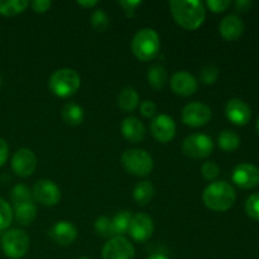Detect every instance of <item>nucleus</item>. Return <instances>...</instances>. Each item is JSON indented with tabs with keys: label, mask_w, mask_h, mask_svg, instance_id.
<instances>
[{
	"label": "nucleus",
	"mask_w": 259,
	"mask_h": 259,
	"mask_svg": "<svg viewBox=\"0 0 259 259\" xmlns=\"http://www.w3.org/2000/svg\"><path fill=\"white\" fill-rule=\"evenodd\" d=\"M169 9L175 22L186 30L201 27L206 17L204 4L197 0H172L169 2Z\"/></svg>",
	"instance_id": "nucleus-1"
},
{
	"label": "nucleus",
	"mask_w": 259,
	"mask_h": 259,
	"mask_svg": "<svg viewBox=\"0 0 259 259\" xmlns=\"http://www.w3.org/2000/svg\"><path fill=\"white\" fill-rule=\"evenodd\" d=\"M237 200L234 187L225 181L211 182L202 192V201L207 209L223 212L229 210Z\"/></svg>",
	"instance_id": "nucleus-2"
},
{
	"label": "nucleus",
	"mask_w": 259,
	"mask_h": 259,
	"mask_svg": "<svg viewBox=\"0 0 259 259\" xmlns=\"http://www.w3.org/2000/svg\"><path fill=\"white\" fill-rule=\"evenodd\" d=\"M159 35L152 28H143L138 30L132 39V52L142 62L156 58L159 53Z\"/></svg>",
	"instance_id": "nucleus-3"
},
{
	"label": "nucleus",
	"mask_w": 259,
	"mask_h": 259,
	"mask_svg": "<svg viewBox=\"0 0 259 259\" xmlns=\"http://www.w3.org/2000/svg\"><path fill=\"white\" fill-rule=\"evenodd\" d=\"M48 85L53 95L58 98H70L80 89L81 78L72 68H61L52 73Z\"/></svg>",
	"instance_id": "nucleus-4"
},
{
	"label": "nucleus",
	"mask_w": 259,
	"mask_h": 259,
	"mask_svg": "<svg viewBox=\"0 0 259 259\" xmlns=\"http://www.w3.org/2000/svg\"><path fill=\"white\" fill-rule=\"evenodd\" d=\"M121 164L129 174L144 177L153 169V158L144 149H128L121 156Z\"/></svg>",
	"instance_id": "nucleus-5"
},
{
	"label": "nucleus",
	"mask_w": 259,
	"mask_h": 259,
	"mask_svg": "<svg viewBox=\"0 0 259 259\" xmlns=\"http://www.w3.org/2000/svg\"><path fill=\"white\" fill-rule=\"evenodd\" d=\"M2 248L7 257L19 259L24 257L29 249V237L23 230L10 229L3 235Z\"/></svg>",
	"instance_id": "nucleus-6"
},
{
	"label": "nucleus",
	"mask_w": 259,
	"mask_h": 259,
	"mask_svg": "<svg viewBox=\"0 0 259 259\" xmlns=\"http://www.w3.org/2000/svg\"><path fill=\"white\" fill-rule=\"evenodd\" d=\"M214 151V142L206 134H191L182 142V152L192 159L207 158Z\"/></svg>",
	"instance_id": "nucleus-7"
},
{
	"label": "nucleus",
	"mask_w": 259,
	"mask_h": 259,
	"mask_svg": "<svg viewBox=\"0 0 259 259\" xmlns=\"http://www.w3.org/2000/svg\"><path fill=\"white\" fill-rule=\"evenodd\" d=\"M211 109L204 103L192 101L182 110V121L192 128H200L207 124L211 119Z\"/></svg>",
	"instance_id": "nucleus-8"
},
{
	"label": "nucleus",
	"mask_w": 259,
	"mask_h": 259,
	"mask_svg": "<svg viewBox=\"0 0 259 259\" xmlns=\"http://www.w3.org/2000/svg\"><path fill=\"white\" fill-rule=\"evenodd\" d=\"M103 259H134L136 250L125 237H113L104 245L101 252Z\"/></svg>",
	"instance_id": "nucleus-9"
},
{
	"label": "nucleus",
	"mask_w": 259,
	"mask_h": 259,
	"mask_svg": "<svg viewBox=\"0 0 259 259\" xmlns=\"http://www.w3.org/2000/svg\"><path fill=\"white\" fill-rule=\"evenodd\" d=\"M33 199L45 206H55L61 200V190L51 180H39L33 186Z\"/></svg>",
	"instance_id": "nucleus-10"
},
{
	"label": "nucleus",
	"mask_w": 259,
	"mask_h": 259,
	"mask_svg": "<svg viewBox=\"0 0 259 259\" xmlns=\"http://www.w3.org/2000/svg\"><path fill=\"white\" fill-rule=\"evenodd\" d=\"M37 167V157L30 149L20 148L12 158V168L17 176L27 179L34 172Z\"/></svg>",
	"instance_id": "nucleus-11"
},
{
	"label": "nucleus",
	"mask_w": 259,
	"mask_h": 259,
	"mask_svg": "<svg viewBox=\"0 0 259 259\" xmlns=\"http://www.w3.org/2000/svg\"><path fill=\"white\" fill-rule=\"evenodd\" d=\"M151 133L161 143H168L176 136V123L171 116L159 114L152 120Z\"/></svg>",
	"instance_id": "nucleus-12"
},
{
	"label": "nucleus",
	"mask_w": 259,
	"mask_h": 259,
	"mask_svg": "<svg viewBox=\"0 0 259 259\" xmlns=\"http://www.w3.org/2000/svg\"><path fill=\"white\" fill-rule=\"evenodd\" d=\"M233 182L240 189H253L259 185V168L252 163H240L233 171Z\"/></svg>",
	"instance_id": "nucleus-13"
},
{
	"label": "nucleus",
	"mask_w": 259,
	"mask_h": 259,
	"mask_svg": "<svg viewBox=\"0 0 259 259\" xmlns=\"http://www.w3.org/2000/svg\"><path fill=\"white\" fill-rule=\"evenodd\" d=\"M153 230L154 225L152 218L144 212H139V214L134 215L132 219L128 233L136 242L144 243L152 237Z\"/></svg>",
	"instance_id": "nucleus-14"
},
{
	"label": "nucleus",
	"mask_w": 259,
	"mask_h": 259,
	"mask_svg": "<svg viewBox=\"0 0 259 259\" xmlns=\"http://www.w3.org/2000/svg\"><path fill=\"white\" fill-rule=\"evenodd\" d=\"M225 114L227 118L232 121L235 125H245L249 123L250 118H252V111L248 104L240 99H230L225 106Z\"/></svg>",
	"instance_id": "nucleus-15"
},
{
	"label": "nucleus",
	"mask_w": 259,
	"mask_h": 259,
	"mask_svg": "<svg viewBox=\"0 0 259 259\" xmlns=\"http://www.w3.org/2000/svg\"><path fill=\"white\" fill-rule=\"evenodd\" d=\"M171 89L176 95L191 96L197 90V80L186 71H179L171 77Z\"/></svg>",
	"instance_id": "nucleus-16"
},
{
	"label": "nucleus",
	"mask_w": 259,
	"mask_h": 259,
	"mask_svg": "<svg viewBox=\"0 0 259 259\" xmlns=\"http://www.w3.org/2000/svg\"><path fill=\"white\" fill-rule=\"evenodd\" d=\"M48 234H50L51 239L53 242L66 247V245L72 244L76 240V238H77V229H76V227L72 223L62 220V222L56 223L50 229Z\"/></svg>",
	"instance_id": "nucleus-17"
},
{
	"label": "nucleus",
	"mask_w": 259,
	"mask_h": 259,
	"mask_svg": "<svg viewBox=\"0 0 259 259\" xmlns=\"http://www.w3.org/2000/svg\"><path fill=\"white\" fill-rule=\"evenodd\" d=\"M219 32L224 39L233 42L240 38L244 32V23L238 15L229 14L223 18L219 25Z\"/></svg>",
	"instance_id": "nucleus-18"
},
{
	"label": "nucleus",
	"mask_w": 259,
	"mask_h": 259,
	"mask_svg": "<svg viewBox=\"0 0 259 259\" xmlns=\"http://www.w3.org/2000/svg\"><path fill=\"white\" fill-rule=\"evenodd\" d=\"M121 133L126 141L132 143H141L146 137V128L138 118L128 116L121 123Z\"/></svg>",
	"instance_id": "nucleus-19"
},
{
	"label": "nucleus",
	"mask_w": 259,
	"mask_h": 259,
	"mask_svg": "<svg viewBox=\"0 0 259 259\" xmlns=\"http://www.w3.org/2000/svg\"><path fill=\"white\" fill-rule=\"evenodd\" d=\"M62 118L68 125L77 126L85 119V113H83V109L78 104L66 103L65 106L62 108Z\"/></svg>",
	"instance_id": "nucleus-20"
},
{
	"label": "nucleus",
	"mask_w": 259,
	"mask_h": 259,
	"mask_svg": "<svg viewBox=\"0 0 259 259\" xmlns=\"http://www.w3.org/2000/svg\"><path fill=\"white\" fill-rule=\"evenodd\" d=\"M118 105L123 111L131 113L139 105V95L133 88H125L118 96Z\"/></svg>",
	"instance_id": "nucleus-21"
},
{
	"label": "nucleus",
	"mask_w": 259,
	"mask_h": 259,
	"mask_svg": "<svg viewBox=\"0 0 259 259\" xmlns=\"http://www.w3.org/2000/svg\"><path fill=\"white\" fill-rule=\"evenodd\" d=\"M167 78H168V75H167L166 68L162 65H153L147 72V81L154 90H162L166 86Z\"/></svg>",
	"instance_id": "nucleus-22"
},
{
	"label": "nucleus",
	"mask_w": 259,
	"mask_h": 259,
	"mask_svg": "<svg viewBox=\"0 0 259 259\" xmlns=\"http://www.w3.org/2000/svg\"><path fill=\"white\" fill-rule=\"evenodd\" d=\"M154 196V187L149 181L139 182L133 191V197L136 202L141 206H146L152 201Z\"/></svg>",
	"instance_id": "nucleus-23"
},
{
	"label": "nucleus",
	"mask_w": 259,
	"mask_h": 259,
	"mask_svg": "<svg viewBox=\"0 0 259 259\" xmlns=\"http://www.w3.org/2000/svg\"><path fill=\"white\" fill-rule=\"evenodd\" d=\"M13 217L17 220L18 224L27 227V225H30L34 222L35 217H37V210H35V206L33 204L20 205V206H15Z\"/></svg>",
	"instance_id": "nucleus-24"
},
{
	"label": "nucleus",
	"mask_w": 259,
	"mask_h": 259,
	"mask_svg": "<svg viewBox=\"0 0 259 259\" xmlns=\"http://www.w3.org/2000/svg\"><path fill=\"white\" fill-rule=\"evenodd\" d=\"M28 0H0V14L4 17H15L27 9Z\"/></svg>",
	"instance_id": "nucleus-25"
},
{
	"label": "nucleus",
	"mask_w": 259,
	"mask_h": 259,
	"mask_svg": "<svg viewBox=\"0 0 259 259\" xmlns=\"http://www.w3.org/2000/svg\"><path fill=\"white\" fill-rule=\"evenodd\" d=\"M218 144L225 152H234L240 146V137L233 131H224L218 137Z\"/></svg>",
	"instance_id": "nucleus-26"
},
{
	"label": "nucleus",
	"mask_w": 259,
	"mask_h": 259,
	"mask_svg": "<svg viewBox=\"0 0 259 259\" xmlns=\"http://www.w3.org/2000/svg\"><path fill=\"white\" fill-rule=\"evenodd\" d=\"M132 219H133V215H132L131 211H126V210H123V211H119L118 214L114 217V219L111 220L113 222V228L114 233H115V237L119 235V237H123L124 234L129 232V227H131Z\"/></svg>",
	"instance_id": "nucleus-27"
},
{
	"label": "nucleus",
	"mask_w": 259,
	"mask_h": 259,
	"mask_svg": "<svg viewBox=\"0 0 259 259\" xmlns=\"http://www.w3.org/2000/svg\"><path fill=\"white\" fill-rule=\"evenodd\" d=\"M33 194L25 185H17L12 190V201L15 206L25 204H33Z\"/></svg>",
	"instance_id": "nucleus-28"
},
{
	"label": "nucleus",
	"mask_w": 259,
	"mask_h": 259,
	"mask_svg": "<svg viewBox=\"0 0 259 259\" xmlns=\"http://www.w3.org/2000/svg\"><path fill=\"white\" fill-rule=\"evenodd\" d=\"M94 228H95V232L99 237L101 238H113L115 237V233H114L113 228V222L111 219L106 217H100L95 220V224H94Z\"/></svg>",
	"instance_id": "nucleus-29"
},
{
	"label": "nucleus",
	"mask_w": 259,
	"mask_h": 259,
	"mask_svg": "<svg viewBox=\"0 0 259 259\" xmlns=\"http://www.w3.org/2000/svg\"><path fill=\"white\" fill-rule=\"evenodd\" d=\"M109 24H110L109 17L104 10L98 9L93 13V15H91V25H93L94 29L98 30V32H105L108 29Z\"/></svg>",
	"instance_id": "nucleus-30"
},
{
	"label": "nucleus",
	"mask_w": 259,
	"mask_h": 259,
	"mask_svg": "<svg viewBox=\"0 0 259 259\" xmlns=\"http://www.w3.org/2000/svg\"><path fill=\"white\" fill-rule=\"evenodd\" d=\"M13 210L5 200L0 199V232L8 229L12 224Z\"/></svg>",
	"instance_id": "nucleus-31"
},
{
	"label": "nucleus",
	"mask_w": 259,
	"mask_h": 259,
	"mask_svg": "<svg viewBox=\"0 0 259 259\" xmlns=\"http://www.w3.org/2000/svg\"><path fill=\"white\" fill-rule=\"evenodd\" d=\"M245 212L253 220L259 222V192L250 195L245 201Z\"/></svg>",
	"instance_id": "nucleus-32"
},
{
	"label": "nucleus",
	"mask_w": 259,
	"mask_h": 259,
	"mask_svg": "<svg viewBox=\"0 0 259 259\" xmlns=\"http://www.w3.org/2000/svg\"><path fill=\"white\" fill-rule=\"evenodd\" d=\"M219 77V68L217 66H205L200 72V80L205 85H212Z\"/></svg>",
	"instance_id": "nucleus-33"
},
{
	"label": "nucleus",
	"mask_w": 259,
	"mask_h": 259,
	"mask_svg": "<svg viewBox=\"0 0 259 259\" xmlns=\"http://www.w3.org/2000/svg\"><path fill=\"white\" fill-rule=\"evenodd\" d=\"M219 166L212 161L205 162L201 166V174L202 176H204V179L207 180V181H214V180L219 176Z\"/></svg>",
	"instance_id": "nucleus-34"
},
{
	"label": "nucleus",
	"mask_w": 259,
	"mask_h": 259,
	"mask_svg": "<svg viewBox=\"0 0 259 259\" xmlns=\"http://www.w3.org/2000/svg\"><path fill=\"white\" fill-rule=\"evenodd\" d=\"M230 0H207L206 5L212 13H222L230 7Z\"/></svg>",
	"instance_id": "nucleus-35"
},
{
	"label": "nucleus",
	"mask_w": 259,
	"mask_h": 259,
	"mask_svg": "<svg viewBox=\"0 0 259 259\" xmlns=\"http://www.w3.org/2000/svg\"><path fill=\"white\" fill-rule=\"evenodd\" d=\"M142 4L141 0H124V2H119V5L124 9L126 17L133 18L136 14V10L139 5Z\"/></svg>",
	"instance_id": "nucleus-36"
},
{
	"label": "nucleus",
	"mask_w": 259,
	"mask_h": 259,
	"mask_svg": "<svg viewBox=\"0 0 259 259\" xmlns=\"http://www.w3.org/2000/svg\"><path fill=\"white\" fill-rule=\"evenodd\" d=\"M141 109V114L144 116V118H154L157 114V106L153 101L146 100L141 104L139 106Z\"/></svg>",
	"instance_id": "nucleus-37"
},
{
	"label": "nucleus",
	"mask_w": 259,
	"mask_h": 259,
	"mask_svg": "<svg viewBox=\"0 0 259 259\" xmlns=\"http://www.w3.org/2000/svg\"><path fill=\"white\" fill-rule=\"evenodd\" d=\"M52 3L50 0H34L32 2V8L35 13H46L51 8Z\"/></svg>",
	"instance_id": "nucleus-38"
},
{
	"label": "nucleus",
	"mask_w": 259,
	"mask_h": 259,
	"mask_svg": "<svg viewBox=\"0 0 259 259\" xmlns=\"http://www.w3.org/2000/svg\"><path fill=\"white\" fill-rule=\"evenodd\" d=\"M8 156H9V147L4 139L0 138V167L4 166L7 162Z\"/></svg>",
	"instance_id": "nucleus-39"
},
{
	"label": "nucleus",
	"mask_w": 259,
	"mask_h": 259,
	"mask_svg": "<svg viewBox=\"0 0 259 259\" xmlns=\"http://www.w3.org/2000/svg\"><path fill=\"white\" fill-rule=\"evenodd\" d=\"M253 3L249 2V0H238L237 3H235V9L238 10V12H248V10L252 8Z\"/></svg>",
	"instance_id": "nucleus-40"
},
{
	"label": "nucleus",
	"mask_w": 259,
	"mask_h": 259,
	"mask_svg": "<svg viewBox=\"0 0 259 259\" xmlns=\"http://www.w3.org/2000/svg\"><path fill=\"white\" fill-rule=\"evenodd\" d=\"M77 5H81V7L91 9V8H94L98 5V2H96V0H89V2L88 0H80V2H77Z\"/></svg>",
	"instance_id": "nucleus-41"
},
{
	"label": "nucleus",
	"mask_w": 259,
	"mask_h": 259,
	"mask_svg": "<svg viewBox=\"0 0 259 259\" xmlns=\"http://www.w3.org/2000/svg\"><path fill=\"white\" fill-rule=\"evenodd\" d=\"M147 259H168V258H167L166 255L159 254V253H158V254H152V255H149V257L147 258Z\"/></svg>",
	"instance_id": "nucleus-42"
},
{
	"label": "nucleus",
	"mask_w": 259,
	"mask_h": 259,
	"mask_svg": "<svg viewBox=\"0 0 259 259\" xmlns=\"http://www.w3.org/2000/svg\"><path fill=\"white\" fill-rule=\"evenodd\" d=\"M255 129H257V133L259 134V119H258V121H257V125H255Z\"/></svg>",
	"instance_id": "nucleus-43"
},
{
	"label": "nucleus",
	"mask_w": 259,
	"mask_h": 259,
	"mask_svg": "<svg viewBox=\"0 0 259 259\" xmlns=\"http://www.w3.org/2000/svg\"><path fill=\"white\" fill-rule=\"evenodd\" d=\"M2 83H3V78H2V75H0V88H2Z\"/></svg>",
	"instance_id": "nucleus-44"
},
{
	"label": "nucleus",
	"mask_w": 259,
	"mask_h": 259,
	"mask_svg": "<svg viewBox=\"0 0 259 259\" xmlns=\"http://www.w3.org/2000/svg\"><path fill=\"white\" fill-rule=\"evenodd\" d=\"M77 259H90V258H88V257H80V258H77Z\"/></svg>",
	"instance_id": "nucleus-45"
}]
</instances>
